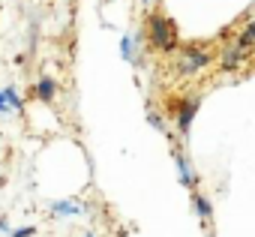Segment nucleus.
<instances>
[{
    "label": "nucleus",
    "mask_w": 255,
    "mask_h": 237,
    "mask_svg": "<svg viewBox=\"0 0 255 237\" xmlns=\"http://www.w3.org/2000/svg\"><path fill=\"white\" fill-rule=\"evenodd\" d=\"M3 99H6V105H9V108L24 111V99H21V93H18L15 87H3Z\"/></svg>",
    "instance_id": "11"
},
{
    "label": "nucleus",
    "mask_w": 255,
    "mask_h": 237,
    "mask_svg": "<svg viewBox=\"0 0 255 237\" xmlns=\"http://www.w3.org/2000/svg\"><path fill=\"white\" fill-rule=\"evenodd\" d=\"M9 111V105H6V99H3V90H0V114H6Z\"/></svg>",
    "instance_id": "14"
},
{
    "label": "nucleus",
    "mask_w": 255,
    "mask_h": 237,
    "mask_svg": "<svg viewBox=\"0 0 255 237\" xmlns=\"http://www.w3.org/2000/svg\"><path fill=\"white\" fill-rule=\"evenodd\" d=\"M198 105H201L198 96H183V99H177V105H174V123H177V132H180L183 138H186L189 129H192V120H195Z\"/></svg>",
    "instance_id": "3"
},
{
    "label": "nucleus",
    "mask_w": 255,
    "mask_h": 237,
    "mask_svg": "<svg viewBox=\"0 0 255 237\" xmlns=\"http://www.w3.org/2000/svg\"><path fill=\"white\" fill-rule=\"evenodd\" d=\"M147 36H150V45H153L156 51H162V54L177 51V30H174V21H171V18L153 12V15L147 18Z\"/></svg>",
    "instance_id": "1"
},
{
    "label": "nucleus",
    "mask_w": 255,
    "mask_h": 237,
    "mask_svg": "<svg viewBox=\"0 0 255 237\" xmlns=\"http://www.w3.org/2000/svg\"><path fill=\"white\" fill-rule=\"evenodd\" d=\"M120 57L123 60H135V36L132 33H126L120 39Z\"/></svg>",
    "instance_id": "10"
},
{
    "label": "nucleus",
    "mask_w": 255,
    "mask_h": 237,
    "mask_svg": "<svg viewBox=\"0 0 255 237\" xmlns=\"http://www.w3.org/2000/svg\"><path fill=\"white\" fill-rule=\"evenodd\" d=\"M0 231H3V234H9V231H12V228H9V222H6V219H0Z\"/></svg>",
    "instance_id": "15"
},
{
    "label": "nucleus",
    "mask_w": 255,
    "mask_h": 237,
    "mask_svg": "<svg viewBox=\"0 0 255 237\" xmlns=\"http://www.w3.org/2000/svg\"><path fill=\"white\" fill-rule=\"evenodd\" d=\"M246 57H249V54H243V51L237 48V42H231V45H225V48L219 51V69H222V72H234V69L243 66Z\"/></svg>",
    "instance_id": "4"
},
{
    "label": "nucleus",
    "mask_w": 255,
    "mask_h": 237,
    "mask_svg": "<svg viewBox=\"0 0 255 237\" xmlns=\"http://www.w3.org/2000/svg\"><path fill=\"white\" fill-rule=\"evenodd\" d=\"M210 51L198 48V45H186V48H177V75L180 78H192L198 75L204 66H210Z\"/></svg>",
    "instance_id": "2"
},
{
    "label": "nucleus",
    "mask_w": 255,
    "mask_h": 237,
    "mask_svg": "<svg viewBox=\"0 0 255 237\" xmlns=\"http://www.w3.org/2000/svg\"><path fill=\"white\" fill-rule=\"evenodd\" d=\"M192 204H195V213H198L201 225H204V228H210V222H213V204L207 201V195H201V192H195V189H192Z\"/></svg>",
    "instance_id": "6"
},
{
    "label": "nucleus",
    "mask_w": 255,
    "mask_h": 237,
    "mask_svg": "<svg viewBox=\"0 0 255 237\" xmlns=\"http://www.w3.org/2000/svg\"><path fill=\"white\" fill-rule=\"evenodd\" d=\"M9 237H33V228H30V225H24V228H15V231H9Z\"/></svg>",
    "instance_id": "13"
},
{
    "label": "nucleus",
    "mask_w": 255,
    "mask_h": 237,
    "mask_svg": "<svg viewBox=\"0 0 255 237\" xmlns=\"http://www.w3.org/2000/svg\"><path fill=\"white\" fill-rule=\"evenodd\" d=\"M147 120H150V123L159 129V132H165V120H162V117H159L156 111H147Z\"/></svg>",
    "instance_id": "12"
},
{
    "label": "nucleus",
    "mask_w": 255,
    "mask_h": 237,
    "mask_svg": "<svg viewBox=\"0 0 255 237\" xmlns=\"http://www.w3.org/2000/svg\"><path fill=\"white\" fill-rule=\"evenodd\" d=\"M54 93H57L54 78H51V75H42V78L36 81V99H39V102H51V99H54Z\"/></svg>",
    "instance_id": "7"
},
{
    "label": "nucleus",
    "mask_w": 255,
    "mask_h": 237,
    "mask_svg": "<svg viewBox=\"0 0 255 237\" xmlns=\"http://www.w3.org/2000/svg\"><path fill=\"white\" fill-rule=\"evenodd\" d=\"M51 213L54 216H78L81 204L78 201H51Z\"/></svg>",
    "instance_id": "9"
},
{
    "label": "nucleus",
    "mask_w": 255,
    "mask_h": 237,
    "mask_svg": "<svg viewBox=\"0 0 255 237\" xmlns=\"http://www.w3.org/2000/svg\"><path fill=\"white\" fill-rule=\"evenodd\" d=\"M252 45H255V15L246 21V27H243V33L237 36V48L243 51V54H249L252 51Z\"/></svg>",
    "instance_id": "8"
},
{
    "label": "nucleus",
    "mask_w": 255,
    "mask_h": 237,
    "mask_svg": "<svg viewBox=\"0 0 255 237\" xmlns=\"http://www.w3.org/2000/svg\"><path fill=\"white\" fill-rule=\"evenodd\" d=\"M171 159H174V165H177L180 183H183L186 189H195V174H192V165H189V159H186L180 150H171Z\"/></svg>",
    "instance_id": "5"
}]
</instances>
